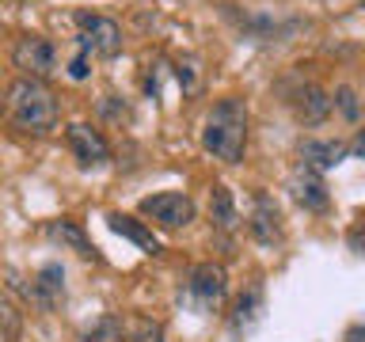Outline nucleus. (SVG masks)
<instances>
[{"label": "nucleus", "mask_w": 365, "mask_h": 342, "mask_svg": "<svg viewBox=\"0 0 365 342\" xmlns=\"http://www.w3.org/2000/svg\"><path fill=\"white\" fill-rule=\"evenodd\" d=\"M247 125H251L247 99L240 95L217 99L202 122V148L221 164H240L247 152Z\"/></svg>", "instance_id": "1"}, {"label": "nucleus", "mask_w": 365, "mask_h": 342, "mask_svg": "<svg viewBox=\"0 0 365 342\" xmlns=\"http://www.w3.org/2000/svg\"><path fill=\"white\" fill-rule=\"evenodd\" d=\"M4 110L11 125H16L19 133H31V137H46L57 130V118H61V110H57V99L53 91L42 84V80H11L8 84V95H4Z\"/></svg>", "instance_id": "2"}, {"label": "nucleus", "mask_w": 365, "mask_h": 342, "mask_svg": "<svg viewBox=\"0 0 365 342\" xmlns=\"http://www.w3.org/2000/svg\"><path fill=\"white\" fill-rule=\"evenodd\" d=\"M225 293H228V274H225L221 262H198V266H190L182 296H187V304L198 316L217 312V308L225 304Z\"/></svg>", "instance_id": "3"}, {"label": "nucleus", "mask_w": 365, "mask_h": 342, "mask_svg": "<svg viewBox=\"0 0 365 342\" xmlns=\"http://www.w3.org/2000/svg\"><path fill=\"white\" fill-rule=\"evenodd\" d=\"M73 23H76V42L84 53L103 57V61L122 53V27L110 16H103V11H76Z\"/></svg>", "instance_id": "4"}, {"label": "nucleus", "mask_w": 365, "mask_h": 342, "mask_svg": "<svg viewBox=\"0 0 365 342\" xmlns=\"http://www.w3.org/2000/svg\"><path fill=\"white\" fill-rule=\"evenodd\" d=\"M141 217L145 224H156L164 228V232H175V228H187L194 221V213H198V205H194L190 194H179V190H160V194H148L141 198Z\"/></svg>", "instance_id": "5"}, {"label": "nucleus", "mask_w": 365, "mask_h": 342, "mask_svg": "<svg viewBox=\"0 0 365 342\" xmlns=\"http://www.w3.org/2000/svg\"><path fill=\"white\" fill-rule=\"evenodd\" d=\"M247 232L259 247H278L285 239V217H282V205L270 198V194H255L251 198V213H247Z\"/></svg>", "instance_id": "6"}, {"label": "nucleus", "mask_w": 365, "mask_h": 342, "mask_svg": "<svg viewBox=\"0 0 365 342\" xmlns=\"http://www.w3.org/2000/svg\"><path fill=\"white\" fill-rule=\"evenodd\" d=\"M11 65H16L27 80H46L57 68V50H53L50 38H42V34H23V38L11 46Z\"/></svg>", "instance_id": "7"}, {"label": "nucleus", "mask_w": 365, "mask_h": 342, "mask_svg": "<svg viewBox=\"0 0 365 342\" xmlns=\"http://www.w3.org/2000/svg\"><path fill=\"white\" fill-rule=\"evenodd\" d=\"M23 296H27V304L38 308V312H53V308L65 301V266L61 262H42V266L31 274V281L23 285Z\"/></svg>", "instance_id": "8"}, {"label": "nucleus", "mask_w": 365, "mask_h": 342, "mask_svg": "<svg viewBox=\"0 0 365 342\" xmlns=\"http://www.w3.org/2000/svg\"><path fill=\"white\" fill-rule=\"evenodd\" d=\"M65 137H68V152H73V160L84 171H96V167H107L110 164V145H107V137H103L96 125L73 122Z\"/></svg>", "instance_id": "9"}, {"label": "nucleus", "mask_w": 365, "mask_h": 342, "mask_svg": "<svg viewBox=\"0 0 365 342\" xmlns=\"http://www.w3.org/2000/svg\"><path fill=\"white\" fill-rule=\"evenodd\" d=\"M289 198L301 205L304 213H327L331 209V194H327L324 175L312 167H304V164L289 175Z\"/></svg>", "instance_id": "10"}, {"label": "nucleus", "mask_w": 365, "mask_h": 342, "mask_svg": "<svg viewBox=\"0 0 365 342\" xmlns=\"http://www.w3.org/2000/svg\"><path fill=\"white\" fill-rule=\"evenodd\" d=\"M354 152H361V141H354V145H346V141H301V164L304 167H312V171H331V167H339L346 156H354Z\"/></svg>", "instance_id": "11"}, {"label": "nucleus", "mask_w": 365, "mask_h": 342, "mask_svg": "<svg viewBox=\"0 0 365 342\" xmlns=\"http://www.w3.org/2000/svg\"><path fill=\"white\" fill-rule=\"evenodd\" d=\"M262 312H267V293H262V285H247V289L240 293L236 308H232V319H228L232 338H247L251 331L262 323Z\"/></svg>", "instance_id": "12"}, {"label": "nucleus", "mask_w": 365, "mask_h": 342, "mask_svg": "<svg viewBox=\"0 0 365 342\" xmlns=\"http://www.w3.org/2000/svg\"><path fill=\"white\" fill-rule=\"evenodd\" d=\"M107 224H110V232H118L122 239L137 244L145 255H160V236L153 232V224L137 221V217H130V213H107Z\"/></svg>", "instance_id": "13"}, {"label": "nucleus", "mask_w": 365, "mask_h": 342, "mask_svg": "<svg viewBox=\"0 0 365 342\" xmlns=\"http://www.w3.org/2000/svg\"><path fill=\"white\" fill-rule=\"evenodd\" d=\"M46 239H50V244H61L68 251H76V255H84V259H99V251L91 247L88 232L76 221H68V217H57V221L46 224Z\"/></svg>", "instance_id": "14"}, {"label": "nucleus", "mask_w": 365, "mask_h": 342, "mask_svg": "<svg viewBox=\"0 0 365 342\" xmlns=\"http://www.w3.org/2000/svg\"><path fill=\"white\" fill-rule=\"evenodd\" d=\"M293 110H297V118H301L304 125H319V122H327L331 118V95L319 84H304L301 91H297V99H293Z\"/></svg>", "instance_id": "15"}, {"label": "nucleus", "mask_w": 365, "mask_h": 342, "mask_svg": "<svg viewBox=\"0 0 365 342\" xmlns=\"http://www.w3.org/2000/svg\"><path fill=\"white\" fill-rule=\"evenodd\" d=\"M210 217H213V224L221 228V232H232L236 221H240V217H236V202H232V190L221 187V182L210 190Z\"/></svg>", "instance_id": "16"}, {"label": "nucleus", "mask_w": 365, "mask_h": 342, "mask_svg": "<svg viewBox=\"0 0 365 342\" xmlns=\"http://www.w3.org/2000/svg\"><path fill=\"white\" fill-rule=\"evenodd\" d=\"M331 107H339V114L346 118L350 125H358L361 118V103H358V91H354L350 84H339L335 95H331Z\"/></svg>", "instance_id": "17"}, {"label": "nucleus", "mask_w": 365, "mask_h": 342, "mask_svg": "<svg viewBox=\"0 0 365 342\" xmlns=\"http://www.w3.org/2000/svg\"><path fill=\"white\" fill-rule=\"evenodd\" d=\"M122 342H164V327L156 319H133V327L122 331Z\"/></svg>", "instance_id": "18"}, {"label": "nucleus", "mask_w": 365, "mask_h": 342, "mask_svg": "<svg viewBox=\"0 0 365 342\" xmlns=\"http://www.w3.org/2000/svg\"><path fill=\"white\" fill-rule=\"evenodd\" d=\"M84 342H122V319L118 316H103L99 323L84 335Z\"/></svg>", "instance_id": "19"}, {"label": "nucleus", "mask_w": 365, "mask_h": 342, "mask_svg": "<svg viewBox=\"0 0 365 342\" xmlns=\"http://www.w3.org/2000/svg\"><path fill=\"white\" fill-rule=\"evenodd\" d=\"M0 327H4V338H8V342H16V338H19V327H23L16 304H11L4 293H0Z\"/></svg>", "instance_id": "20"}, {"label": "nucleus", "mask_w": 365, "mask_h": 342, "mask_svg": "<svg viewBox=\"0 0 365 342\" xmlns=\"http://www.w3.org/2000/svg\"><path fill=\"white\" fill-rule=\"evenodd\" d=\"M88 61H91V53H84V50H80V53L73 57V65H68V76H73V80H84V76L91 73V68H88Z\"/></svg>", "instance_id": "21"}, {"label": "nucleus", "mask_w": 365, "mask_h": 342, "mask_svg": "<svg viewBox=\"0 0 365 342\" xmlns=\"http://www.w3.org/2000/svg\"><path fill=\"white\" fill-rule=\"evenodd\" d=\"M346 342H365V327H361V323H350V331H346Z\"/></svg>", "instance_id": "22"}]
</instances>
